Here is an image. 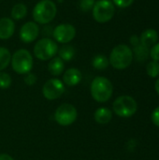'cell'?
I'll list each match as a JSON object with an SVG mask.
<instances>
[{
	"instance_id": "obj_1",
	"label": "cell",
	"mask_w": 159,
	"mask_h": 160,
	"mask_svg": "<svg viewBox=\"0 0 159 160\" xmlns=\"http://www.w3.org/2000/svg\"><path fill=\"white\" fill-rule=\"evenodd\" d=\"M57 13V8L52 0H40L33 8V19L38 24H47L52 22Z\"/></svg>"
},
{
	"instance_id": "obj_2",
	"label": "cell",
	"mask_w": 159,
	"mask_h": 160,
	"mask_svg": "<svg viewBox=\"0 0 159 160\" xmlns=\"http://www.w3.org/2000/svg\"><path fill=\"white\" fill-rule=\"evenodd\" d=\"M132 60V50L126 44H119L112 49L109 62L116 69H125L131 65Z\"/></svg>"
},
{
	"instance_id": "obj_3",
	"label": "cell",
	"mask_w": 159,
	"mask_h": 160,
	"mask_svg": "<svg viewBox=\"0 0 159 160\" xmlns=\"http://www.w3.org/2000/svg\"><path fill=\"white\" fill-rule=\"evenodd\" d=\"M113 86L112 82L105 77H97L91 83V95L93 98L100 103L108 101L112 95Z\"/></svg>"
},
{
	"instance_id": "obj_4",
	"label": "cell",
	"mask_w": 159,
	"mask_h": 160,
	"mask_svg": "<svg viewBox=\"0 0 159 160\" xmlns=\"http://www.w3.org/2000/svg\"><path fill=\"white\" fill-rule=\"evenodd\" d=\"M13 70L18 74H27L33 68V57L26 49H20L11 55Z\"/></svg>"
},
{
	"instance_id": "obj_5",
	"label": "cell",
	"mask_w": 159,
	"mask_h": 160,
	"mask_svg": "<svg viewBox=\"0 0 159 160\" xmlns=\"http://www.w3.org/2000/svg\"><path fill=\"white\" fill-rule=\"evenodd\" d=\"M57 52V43L53 39L47 37L37 40L34 46V54L37 59L41 61H47L53 58Z\"/></svg>"
},
{
	"instance_id": "obj_6",
	"label": "cell",
	"mask_w": 159,
	"mask_h": 160,
	"mask_svg": "<svg viewBox=\"0 0 159 160\" xmlns=\"http://www.w3.org/2000/svg\"><path fill=\"white\" fill-rule=\"evenodd\" d=\"M112 108L113 112L118 116L127 118L136 113L138 105L133 98L129 96H121L114 100Z\"/></svg>"
},
{
	"instance_id": "obj_7",
	"label": "cell",
	"mask_w": 159,
	"mask_h": 160,
	"mask_svg": "<svg viewBox=\"0 0 159 160\" xmlns=\"http://www.w3.org/2000/svg\"><path fill=\"white\" fill-rule=\"evenodd\" d=\"M94 19L99 23H105L111 21L114 15L115 8L110 0H98L95 3L92 9Z\"/></svg>"
},
{
	"instance_id": "obj_8",
	"label": "cell",
	"mask_w": 159,
	"mask_h": 160,
	"mask_svg": "<svg viewBox=\"0 0 159 160\" xmlns=\"http://www.w3.org/2000/svg\"><path fill=\"white\" fill-rule=\"evenodd\" d=\"M78 116V112L76 108L68 103L60 105L54 113V119L58 125L63 127H67L72 125Z\"/></svg>"
},
{
	"instance_id": "obj_9",
	"label": "cell",
	"mask_w": 159,
	"mask_h": 160,
	"mask_svg": "<svg viewBox=\"0 0 159 160\" xmlns=\"http://www.w3.org/2000/svg\"><path fill=\"white\" fill-rule=\"evenodd\" d=\"M65 92V85L63 82L58 79H50L47 81L42 88V94L48 100H53L60 98Z\"/></svg>"
},
{
	"instance_id": "obj_10",
	"label": "cell",
	"mask_w": 159,
	"mask_h": 160,
	"mask_svg": "<svg viewBox=\"0 0 159 160\" xmlns=\"http://www.w3.org/2000/svg\"><path fill=\"white\" fill-rule=\"evenodd\" d=\"M52 36L55 41L67 44L76 37V28L70 23H61L52 30Z\"/></svg>"
},
{
	"instance_id": "obj_11",
	"label": "cell",
	"mask_w": 159,
	"mask_h": 160,
	"mask_svg": "<svg viewBox=\"0 0 159 160\" xmlns=\"http://www.w3.org/2000/svg\"><path fill=\"white\" fill-rule=\"evenodd\" d=\"M39 34L38 24L35 22H27L23 23L20 29V38L24 43H31L36 40Z\"/></svg>"
},
{
	"instance_id": "obj_12",
	"label": "cell",
	"mask_w": 159,
	"mask_h": 160,
	"mask_svg": "<svg viewBox=\"0 0 159 160\" xmlns=\"http://www.w3.org/2000/svg\"><path fill=\"white\" fill-rule=\"evenodd\" d=\"M15 32V22L12 19L4 17L0 19V39L10 38Z\"/></svg>"
},
{
	"instance_id": "obj_13",
	"label": "cell",
	"mask_w": 159,
	"mask_h": 160,
	"mask_svg": "<svg viewBox=\"0 0 159 160\" xmlns=\"http://www.w3.org/2000/svg\"><path fill=\"white\" fill-rule=\"evenodd\" d=\"M82 79V72L75 68H68L63 76V82L67 86H75L79 84Z\"/></svg>"
},
{
	"instance_id": "obj_14",
	"label": "cell",
	"mask_w": 159,
	"mask_h": 160,
	"mask_svg": "<svg viewBox=\"0 0 159 160\" xmlns=\"http://www.w3.org/2000/svg\"><path fill=\"white\" fill-rule=\"evenodd\" d=\"M157 40H158V34L155 29L152 28L146 29L142 34L140 38V42L148 48L153 47L156 43H157Z\"/></svg>"
},
{
	"instance_id": "obj_15",
	"label": "cell",
	"mask_w": 159,
	"mask_h": 160,
	"mask_svg": "<svg viewBox=\"0 0 159 160\" xmlns=\"http://www.w3.org/2000/svg\"><path fill=\"white\" fill-rule=\"evenodd\" d=\"M94 117H95V120L97 124L106 125V124L111 122V120L112 118V112L110 109L105 108V107H101L95 112Z\"/></svg>"
},
{
	"instance_id": "obj_16",
	"label": "cell",
	"mask_w": 159,
	"mask_h": 160,
	"mask_svg": "<svg viewBox=\"0 0 159 160\" xmlns=\"http://www.w3.org/2000/svg\"><path fill=\"white\" fill-rule=\"evenodd\" d=\"M48 69L52 76H59L63 73L65 69V63L59 56L53 57L51 59L48 65Z\"/></svg>"
},
{
	"instance_id": "obj_17",
	"label": "cell",
	"mask_w": 159,
	"mask_h": 160,
	"mask_svg": "<svg viewBox=\"0 0 159 160\" xmlns=\"http://www.w3.org/2000/svg\"><path fill=\"white\" fill-rule=\"evenodd\" d=\"M150 48L142 45V43L134 46V49H133V56H135L136 60L139 61V62H143L145 61L149 55H150Z\"/></svg>"
},
{
	"instance_id": "obj_18",
	"label": "cell",
	"mask_w": 159,
	"mask_h": 160,
	"mask_svg": "<svg viewBox=\"0 0 159 160\" xmlns=\"http://www.w3.org/2000/svg\"><path fill=\"white\" fill-rule=\"evenodd\" d=\"M26 14H27V7L22 3H18L14 5L10 12L11 18L16 21L23 19L26 16Z\"/></svg>"
},
{
	"instance_id": "obj_19",
	"label": "cell",
	"mask_w": 159,
	"mask_h": 160,
	"mask_svg": "<svg viewBox=\"0 0 159 160\" xmlns=\"http://www.w3.org/2000/svg\"><path fill=\"white\" fill-rule=\"evenodd\" d=\"M58 53H59V57L63 61H70L75 56V49L71 45L64 44L58 50Z\"/></svg>"
},
{
	"instance_id": "obj_20",
	"label": "cell",
	"mask_w": 159,
	"mask_h": 160,
	"mask_svg": "<svg viewBox=\"0 0 159 160\" xmlns=\"http://www.w3.org/2000/svg\"><path fill=\"white\" fill-rule=\"evenodd\" d=\"M110 62H109V59L103 55V54H97L93 60H92V65L93 67L96 68V69H98V70H104L108 68Z\"/></svg>"
},
{
	"instance_id": "obj_21",
	"label": "cell",
	"mask_w": 159,
	"mask_h": 160,
	"mask_svg": "<svg viewBox=\"0 0 159 160\" xmlns=\"http://www.w3.org/2000/svg\"><path fill=\"white\" fill-rule=\"evenodd\" d=\"M10 60H11L10 52L5 47H0V71L4 70L8 67Z\"/></svg>"
},
{
	"instance_id": "obj_22",
	"label": "cell",
	"mask_w": 159,
	"mask_h": 160,
	"mask_svg": "<svg viewBox=\"0 0 159 160\" xmlns=\"http://www.w3.org/2000/svg\"><path fill=\"white\" fill-rule=\"evenodd\" d=\"M146 72L147 74L152 78H157L159 76V63L157 61H151L148 63L146 67Z\"/></svg>"
},
{
	"instance_id": "obj_23",
	"label": "cell",
	"mask_w": 159,
	"mask_h": 160,
	"mask_svg": "<svg viewBox=\"0 0 159 160\" xmlns=\"http://www.w3.org/2000/svg\"><path fill=\"white\" fill-rule=\"evenodd\" d=\"M95 3H96L95 0H80L79 8L82 12H89L90 10L93 9Z\"/></svg>"
},
{
	"instance_id": "obj_24",
	"label": "cell",
	"mask_w": 159,
	"mask_h": 160,
	"mask_svg": "<svg viewBox=\"0 0 159 160\" xmlns=\"http://www.w3.org/2000/svg\"><path fill=\"white\" fill-rule=\"evenodd\" d=\"M11 77L6 73L0 71V88L1 89H7L11 85Z\"/></svg>"
},
{
	"instance_id": "obj_25",
	"label": "cell",
	"mask_w": 159,
	"mask_h": 160,
	"mask_svg": "<svg viewBox=\"0 0 159 160\" xmlns=\"http://www.w3.org/2000/svg\"><path fill=\"white\" fill-rule=\"evenodd\" d=\"M150 56L154 61L159 62V42L156 43L150 50Z\"/></svg>"
},
{
	"instance_id": "obj_26",
	"label": "cell",
	"mask_w": 159,
	"mask_h": 160,
	"mask_svg": "<svg viewBox=\"0 0 159 160\" xmlns=\"http://www.w3.org/2000/svg\"><path fill=\"white\" fill-rule=\"evenodd\" d=\"M23 81H24V82H25L27 85L32 86V85H34V84L37 82V76H36L34 73L29 72V73H27V74L25 75Z\"/></svg>"
},
{
	"instance_id": "obj_27",
	"label": "cell",
	"mask_w": 159,
	"mask_h": 160,
	"mask_svg": "<svg viewBox=\"0 0 159 160\" xmlns=\"http://www.w3.org/2000/svg\"><path fill=\"white\" fill-rule=\"evenodd\" d=\"M112 1H113V5H115L121 8H128L134 2V0H112Z\"/></svg>"
},
{
	"instance_id": "obj_28",
	"label": "cell",
	"mask_w": 159,
	"mask_h": 160,
	"mask_svg": "<svg viewBox=\"0 0 159 160\" xmlns=\"http://www.w3.org/2000/svg\"><path fill=\"white\" fill-rule=\"evenodd\" d=\"M151 118H152V122H153L157 127H158L159 128V106L153 111Z\"/></svg>"
},
{
	"instance_id": "obj_29",
	"label": "cell",
	"mask_w": 159,
	"mask_h": 160,
	"mask_svg": "<svg viewBox=\"0 0 159 160\" xmlns=\"http://www.w3.org/2000/svg\"><path fill=\"white\" fill-rule=\"evenodd\" d=\"M130 43H131L133 46H136V45L140 44L141 42H140V38H139V37H138V36H136V35L131 36V37H130Z\"/></svg>"
},
{
	"instance_id": "obj_30",
	"label": "cell",
	"mask_w": 159,
	"mask_h": 160,
	"mask_svg": "<svg viewBox=\"0 0 159 160\" xmlns=\"http://www.w3.org/2000/svg\"><path fill=\"white\" fill-rule=\"evenodd\" d=\"M0 160H14L10 156L7 154H0Z\"/></svg>"
},
{
	"instance_id": "obj_31",
	"label": "cell",
	"mask_w": 159,
	"mask_h": 160,
	"mask_svg": "<svg viewBox=\"0 0 159 160\" xmlns=\"http://www.w3.org/2000/svg\"><path fill=\"white\" fill-rule=\"evenodd\" d=\"M155 88H156V91H157V93L159 95V79L157 81V82H156V85H155Z\"/></svg>"
}]
</instances>
